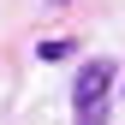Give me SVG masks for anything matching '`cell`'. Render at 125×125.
Returning <instances> with one entry per match:
<instances>
[{"label": "cell", "instance_id": "1", "mask_svg": "<svg viewBox=\"0 0 125 125\" xmlns=\"http://www.w3.org/2000/svg\"><path fill=\"white\" fill-rule=\"evenodd\" d=\"M72 101H77L72 125H107V107H113V60H89L77 72V83H72Z\"/></svg>", "mask_w": 125, "mask_h": 125}, {"label": "cell", "instance_id": "2", "mask_svg": "<svg viewBox=\"0 0 125 125\" xmlns=\"http://www.w3.org/2000/svg\"><path fill=\"white\" fill-rule=\"evenodd\" d=\"M72 54V42L66 36H54V42H36V60H48V66H54V60H66Z\"/></svg>", "mask_w": 125, "mask_h": 125}, {"label": "cell", "instance_id": "3", "mask_svg": "<svg viewBox=\"0 0 125 125\" xmlns=\"http://www.w3.org/2000/svg\"><path fill=\"white\" fill-rule=\"evenodd\" d=\"M48 6H66V0H48Z\"/></svg>", "mask_w": 125, "mask_h": 125}, {"label": "cell", "instance_id": "4", "mask_svg": "<svg viewBox=\"0 0 125 125\" xmlns=\"http://www.w3.org/2000/svg\"><path fill=\"white\" fill-rule=\"evenodd\" d=\"M119 101H125V95H119Z\"/></svg>", "mask_w": 125, "mask_h": 125}]
</instances>
